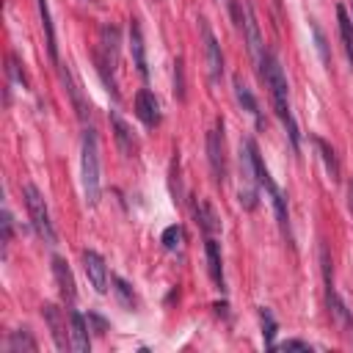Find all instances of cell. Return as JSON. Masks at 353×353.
<instances>
[{"label":"cell","instance_id":"6da1fadb","mask_svg":"<svg viewBox=\"0 0 353 353\" xmlns=\"http://www.w3.org/2000/svg\"><path fill=\"white\" fill-rule=\"evenodd\" d=\"M259 72H262L265 85L270 88L273 108H276L281 124L287 127L290 143H292V149H298V146H301V135H298V124H295V119H292V113H290V102H287V91H290V85H287V77H284V69H281L279 58H276L273 52H265V58L259 61Z\"/></svg>","mask_w":353,"mask_h":353},{"label":"cell","instance_id":"7a4b0ae2","mask_svg":"<svg viewBox=\"0 0 353 353\" xmlns=\"http://www.w3.org/2000/svg\"><path fill=\"white\" fill-rule=\"evenodd\" d=\"M80 176H83V193L85 201L94 207L99 201V141L97 132L88 127L83 132V146H80Z\"/></svg>","mask_w":353,"mask_h":353},{"label":"cell","instance_id":"3957f363","mask_svg":"<svg viewBox=\"0 0 353 353\" xmlns=\"http://www.w3.org/2000/svg\"><path fill=\"white\" fill-rule=\"evenodd\" d=\"M116 66H119V28L116 25H102L99 28V44H97V69L102 74V83L113 94V99H119V88H116V80H113Z\"/></svg>","mask_w":353,"mask_h":353},{"label":"cell","instance_id":"277c9868","mask_svg":"<svg viewBox=\"0 0 353 353\" xmlns=\"http://www.w3.org/2000/svg\"><path fill=\"white\" fill-rule=\"evenodd\" d=\"M22 196H25V207H28V215H30V223H33L36 234H39L47 245H55V229H52V221H50L44 196H41L39 188L30 185V182L22 188Z\"/></svg>","mask_w":353,"mask_h":353},{"label":"cell","instance_id":"5b68a950","mask_svg":"<svg viewBox=\"0 0 353 353\" xmlns=\"http://www.w3.org/2000/svg\"><path fill=\"white\" fill-rule=\"evenodd\" d=\"M232 11H234V22L243 28V39H245V47H248L251 58L259 63L265 58V50H262V33H259V25H256L254 6L248 0H234Z\"/></svg>","mask_w":353,"mask_h":353},{"label":"cell","instance_id":"8992f818","mask_svg":"<svg viewBox=\"0 0 353 353\" xmlns=\"http://www.w3.org/2000/svg\"><path fill=\"white\" fill-rule=\"evenodd\" d=\"M256 168H254V154H251V146L248 141L240 143V204L245 210H254L256 207Z\"/></svg>","mask_w":353,"mask_h":353},{"label":"cell","instance_id":"52a82bcc","mask_svg":"<svg viewBox=\"0 0 353 353\" xmlns=\"http://www.w3.org/2000/svg\"><path fill=\"white\" fill-rule=\"evenodd\" d=\"M207 160L212 168L215 182L226 179V157H223V121H218L210 132H207Z\"/></svg>","mask_w":353,"mask_h":353},{"label":"cell","instance_id":"ba28073f","mask_svg":"<svg viewBox=\"0 0 353 353\" xmlns=\"http://www.w3.org/2000/svg\"><path fill=\"white\" fill-rule=\"evenodd\" d=\"M201 22V39H204V61H207V72H210V80L218 83L221 74H223V55H221V44L215 39V33L210 30V25L204 19Z\"/></svg>","mask_w":353,"mask_h":353},{"label":"cell","instance_id":"9c48e42d","mask_svg":"<svg viewBox=\"0 0 353 353\" xmlns=\"http://www.w3.org/2000/svg\"><path fill=\"white\" fill-rule=\"evenodd\" d=\"M83 268H85V276H88L91 287L99 295L108 292V265L97 251H83Z\"/></svg>","mask_w":353,"mask_h":353},{"label":"cell","instance_id":"30bf717a","mask_svg":"<svg viewBox=\"0 0 353 353\" xmlns=\"http://www.w3.org/2000/svg\"><path fill=\"white\" fill-rule=\"evenodd\" d=\"M135 116H138L146 127H157V124H160V102L154 99L152 91L141 88V91L135 94Z\"/></svg>","mask_w":353,"mask_h":353},{"label":"cell","instance_id":"8fae6325","mask_svg":"<svg viewBox=\"0 0 353 353\" xmlns=\"http://www.w3.org/2000/svg\"><path fill=\"white\" fill-rule=\"evenodd\" d=\"M69 339H72V350H77V353H85V350L91 347L88 323H85V317H83L77 309L69 312Z\"/></svg>","mask_w":353,"mask_h":353},{"label":"cell","instance_id":"7c38bea8","mask_svg":"<svg viewBox=\"0 0 353 353\" xmlns=\"http://www.w3.org/2000/svg\"><path fill=\"white\" fill-rule=\"evenodd\" d=\"M130 52H132L135 69H138L141 77L146 80V77H149V66H146V47H143V33H141L138 19H130Z\"/></svg>","mask_w":353,"mask_h":353},{"label":"cell","instance_id":"4fadbf2b","mask_svg":"<svg viewBox=\"0 0 353 353\" xmlns=\"http://www.w3.org/2000/svg\"><path fill=\"white\" fill-rule=\"evenodd\" d=\"M52 273H55V281H58V290H61L63 301L74 303V298H77V290H74V279H72V270H69L66 259H61V256H52Z\"/></svg>","mask_w":353,"mask_h":353},{"label":"cell","instance_id":"5bb4252c","mask_svg":"<svg viewBox=\"0 0 353 353\" xmlns=\"http://www.w3.org/2000/svg\"><path fill=\"white\" fill-rule=\"evenodd\" d=\"M193 215H196V223H199V229H201L207 237H212V234L221 229V221H218L215 210L210 207V201L199 199V201L193 204Z\"/></svg>","mask_w":353,"mask_h":353},{"label":"cell","instance_id":"9a60e30c","mask_svg":"<svg viewBox=\"0 0 353 353\" xmlns=\"http://www.w3.org/2000/svg\"><path fill=\"white\" fill-rule=\"evenodd\" d=\"M41 314H44V320H47L50 331H52L55 347H58V350H66V347H72V339H66V328H63V323H61V312H58L52 303H47V306L41 309Z\"/></svg>","mask_w":353,"mask_h":353},{"label":"cell","instance_id":"2e32d148","mask_svg":"<svg viewBox=\"0 0 353 353\" xmlns=\"http://www.w3.org/2000/svg\"><path fill=\"white\" fill-rule=\"evenodd\" d=\"M336 22H339V39H342L345 55H347V61L353 66V19H350L345 6H336Z\"/></svg>","mask_w":353,"mask_h":353},{"label":"cell","instance_id":"e0dca14e","mask_svg":"<svg viewBox=\"0 0 353 353\" xmlns=\"http://www.w3.org/2000/svg\"><path fill=\"white\" fill-rule=\"evenodd\" d=\"M204 251H207L210 276H212L215 287H218V290H223V268H221V251H218V243H215V237H207V240H204Z\"/></svg>","mask_w":353,"mask_h":353},{"label":"cell","instance_id":"ac0fdd59","mask_svg":"<svg viewBox=\"0 0 353 353\" xmlns=\"http://www.w3.org/2000/svg\"><path fill=\"white\" fill-rule=\"evenodd\" d=\"M39 3V17H41V28L47 33V52L52 58V63H58V44H55V28H52V17H50V3L47 0H36Z\"/></svg>","mask_w":353,"mask_h":353},{"label":"cell","instance_id":"d6986e66","mask_svg":"<svg viewBox=\"0 0 353 353\" xmlns=\"http://www.w3.org/2000/svg\"><path fill=\"white\" fill-rule=\"evenodd\" d=\"M110 124H113V135H116V141H119V149H121L124 154H130V152L135 149V141H132V132H130L127 121L113 110V113H110Z\"/></svg>","mask_w":353,"mask_h":353},{"label":"cell","instance_id":"ffe728a7","mask_svg":"<svg viewBox=\"0 0 353 353\" xmlns=\"http://www.w3.org/2000/svg\"><path fill=\"white\" fill-rule=\"evenodd\" d=\"M314 146H317V152H320V157H323L325 171L331 174V179H334V182H339V160H336L334 149L328 146V141H323L320 135H314Z\"/></svg>","mask_w":353,"mask_h":353},{"label":"cell","instance_id":"44dd1931","mask_svg":"<svg viewBox=\"0 0 353 353\" xmlns=\"http://www.w3.org/2000/svg\"><path fill=\"white\" fill-rule=\"evenodd\" d=\"M234 94H237V102L262 124V119H259V105H256V99H254V94H251V88L240 80V77H234Z\"/></svg>","mask_w":353,"mask_h":353},{"label":"cell","instance_id":"7402d4cb","mask_svg":"<svg viewBox=\"0 0 353 353\" xmlns=\"http://www.w3.org/2000/svg\"><path fill=\"white\" fill-rule=\"evenodd\" d=\"M8 353H36V342H33L30 331H25V328L11 331V336H8Z\"/></svg>","mask_w":353,"mask_h":353},{"label":"cell","instance_id":"603a6c76","mask_svg":"<svg viewBox=\"0 0 353 353\" xmlns=\"http://www.w3.org/2000/svg\"><path fill=\"white\" fill-rule=\"evenodd\" d=\"M259 323H262V339L268 347H273V336H276V320L270 314V309H259Z\"/></svg>","mask_w":353,"mask_h":353},{"label":"cell","instance_id":"cb8c5ba5","mask_svg":"<svg viewBox=\"0 0 353 353\" xmlns=\"http://www.w3.org/2000/svg\"><path fill=\"white\" fill-rule=\"evenodd\" d=\"M163 245L168 248V251H176L179 245H182V226L179 223H174V226H168L165 232H163Z\"/></svg>","mask_w":353,"mask_h":353},{"label":"cell","instance_id":"d4e9b609","mask_svg":"<svg viewBox=\"0 0 353 353\" xmlns=\"http://www.w3.org/2000/svg\"><path fill=\"white\" fill-rule=\"evenodd\" d=\"M174 94H176V99H185V66H182V58H176V63H174Z\"/></svg>","mask_w":353,"mask_h":353},{"label":"cell","instance_id":"484cf974","mask_svg":"<svg viewBox=\"0 0 353 353\" xmlns=\"http://www.w3.org/2000/svg\"><path fill=\"white\" fill-rule=\"evenodd\" d=\"M312 33H314V44H317V52H320L323 63H325V66H331V58H328V47H325V36H323V30H320V25H317V22H312Z\"/></svg>","mask_w":353,"mask_h":353},{"label":"cell","instance_id":"4316f807","mask_svg":"<svg viewBox=\"0 0 353 353\" xmlns=\"http://www.w3.org/2000/svg\"><path fill=\"white\" fill-rule=\"evenodd\" d=\"M113 284H116V292L121 295V301H124V303H132V287H130L124 279H113Z\"/></svg>","mask_w":353,"mask_h":353},{"label":"cell","instance_id":"83f0119b","mask_svg":"<svg viewBox=\"0 0 353 353\" xmlns=\"http://www.w3.org/2000/svg\"><path fill=\"white\" fill-rule=\"evenodd\" d=\"M3 243L8 245L11 243V212L3 210Z\"/></svg>","mask_w":353,"mask_h":353},{"label":"cell","instance_id":"f1b7e54d","mask_svg":"<svg viewBox=\"0 0 353 353\" xmlns=\"http://www.w3.org/2000/svg\"><path fill=\"white\" fill-rule=\"evenodd\" d=\"M279 350H309V345L301 342V339H287V342L279 345Z\"/></svg>","mask_w":353,"mask_h":353},{"label":"cell","instance_id":"f546056e","mask_svg":"<svg viewBox=\"0 0 353 353\" xmlns=\"http://www.w3.org/2000/svg\"><path fill=\"white\" fill-rule=\"evenodd\" d=\"M347 207H350V215H353V179L347 182Z\"/></svg>","mask_w":353,"mask_h":353}]
</instances>
